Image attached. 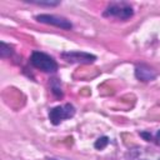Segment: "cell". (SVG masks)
Masks as SVG:
<instances>
[{
  "mask_svg": "<svg viewBox=\"0 0 160 160\" xmlns=\"http://www.w3.org/2000/svg\"><path fill=\"white\" fill-rule=\"evenodd\" d=\"M132 15H134L132 6L125 1L110 2L102 12V16H105V18H115V19H119L122 21L129 20Z\"/></svg>",
  "mask_w": 160,
  "mask_h": 160,
  "instance_id": "cell-1",
  "label": "cell"
},
{
  "mask_svg": "<svg viewBox=\"0 0 160 160\" xmlns=\"http://www.w3.org/2000/svg\"><path fill=\"white\" fill-rule=\"evenodd\" d=\"M30 62L34 68L44 72L52 74V72H56L58 70V64L54 60V58L42 51H34L30 56Z\"/></svg>",
  "mask_w": 160,
  "mask_h": 160,
  "instance_id": "cell-2",
  "label": "cell"
},
{
  "mask_svg": "<svg viewBox=\"0 0 160 160\" xmlns=\"http://www.w3.org/2000/svg\"><path fill=\"white\" fill-rule=\"evenodd\" d=\"M75 108L71 104H64L49 110V120L52 125H59L62 120L70 119L75 115Z\"/></svg>",
  "mask_w": 160,
  "mask_h": 160,
  "instance_id": "cell-3",
  "label": "cell"
},
{
  "mask_svg": "<svg viewBox=\"0 0 160 160\" xmlns=\"http://www.w3.org/2000/svg\"><path fill=\"white\" fill-rule=\"evenodd\" d=\"M61 58L70 64H92L96 60V56L85 51H64Z\"/></svg>",
  "mask_w": 160,
  "mask_h": 160,
  "instance_id": "cell-4",
  "label": "cell"
},
{
  "mask_svg": "<svg viewBox=\"0 0 160 160\" xmlns=\"http://www.w3.org/2000/svg\"><path fill=\"white\" fill-rule=\"evenodd\" d=\"M35 19L39 22L52 25V26H56V28H60V29H64V30H70L72 28V24L69 20H66L65 18H61V16H56V15L40 14V15H36Z\"/></svg>",
  "mask_w": 160,
  "mask_h": 160,
  "instance_id": "cell-5",
  "label": "cell"
},
{
  "mask_svg": "<svg viewBox=\"0 0 160 160\" xmlns=\"http://www.w3.org/2000/svg\"><path fill=\"white\" fill-rule=\"evenodd\" d=\"M135 76H136V79H139L144 82H148V81L155 80L156 72L148 65L140 64V65H136V68H135Z\"/></svg>",
  "mask_w": 160,
  "mask_h": 160,
  "instance_id": "cell-6",
  "label": "cell"
},
{
  "mask_svg": "<svg viewBox=\"0 0 160 160\" xmlns=\"http://www.w3.org/2000/svg\"><path fill=\"white\" fill-rule=\"evenodd\" d=\"M12 54V48L10 45H8L5 41H1V48H0V56L2 59L9 58Z\"/></svg>",
  "mask_w": 160,
  "mask_h": 160,
  "instance_id": "cell-7",
  "label": "cell"
},
{
  "mask_svg": "<svg viewBox=\"0 0 160 160\" xmlns=\"http://www.w3.org/2000/svg\"><path fill=\"white\" fill-rule=\"evenodd\" d=\"M51 91L55 96L58 98H62V90L60 88V82L58 79H52L51 80Z\"/></svg>",
  "mask_w": 160,
  "mask_h": 160,
  "instance_id": "cell-8",
  "label": "cell"
},
{
  "mask_svg": "<svg viewBox=\"0 0 160 160\" xmlns=\"http://www.w3.org/2000/svg\"><path fill=\"white\" fill-rule=\"evenodd\" d=\"M108 144H109V138H108V136H101V138H99V139L95 141L94 146H95V149H98V150H102L104 148L108 146Z\"/></svg>",
  "mask_w": 160,
  "mask_h": 160,
  "instance_id": "cell-9",
  "label": "cell"
},
{
  "mask_svg": "<svg viewBox=\"0 0 160 160\" xmlns=\"http://www.w3.org/2000/svg\"><path fill=\"white\" fill-rule=\"evenodd\" d=\"M29 2L36 4V5H46V6H56L60 4V1H35V0H30Z\"/></svg>",
  "mask_w": 160,
  "mask_h": 160,
  "instance_id": "cell-10",
  "label": "cell"
},
{
  "mask_svg": "<svg viewBox=\"0 0 160 160\" xmlns=\"http://www.w3.org/2000/svg\"><path fill=\"white\" fill-rule=\"evenodd\" d=\"M140 135L146 140V141H150V140H152V136H151V134L150 132H146V131H142V132H140Z\"/></svg>",
  "mask_w": 160,
  "mask_h": 160,
  "instance_id": "cell-11",
  "label": "cell"
},
{
  "mask_svg": "<svg viewBox=\"0 0 160 160\" xmlns=\"http://www.w3.org/2000/svg\"><path fill=\"white\" fill-rule=\"evenodd\" d=\"M154 140H155V142L158 144V145H160V130L155 134V136H154Z\"/></svg>",
  "mask_w": 160,
  "mask_h": 160,
  "instance_id": "cell-12",
  "label": "cell"
},
{
  "mask_svg": "<svg viewBox=\"0 0 160 160\" xmlns=\"http://www.w3.org/2000/svg\"><path fill=\"white\" fill-rule=\"evenodd\" d=\"M48 160H58V159H52V158H49Z\"/></svg>",
  "mask_w": 160,
  "mask_h": 160,
  "instance_id": "cell-13",
  "label": "cell"
}]
</instances>
